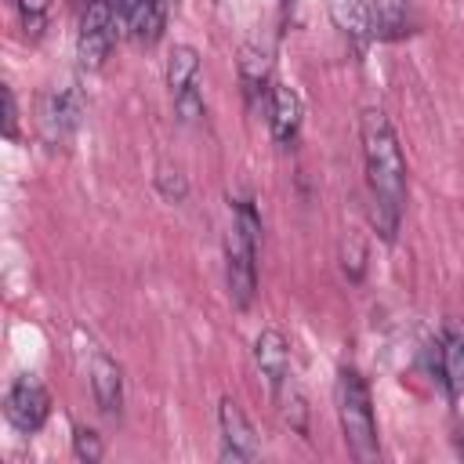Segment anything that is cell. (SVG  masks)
<instances>
[{"label":"cell","mask_w":464,"mask_h":464,"mask_svg":"<svg viewBox=\"0 0 464 464\" xmlns=\"http://www.w3.org/2000/svg\"><path fill=\"white\" fill-rule=\"evenodd\" d=\"M359 141L366 163V185L373 199V225L384 239L395 236L402 203H406V160L392 120L381 109H362L359 116Z\"/></svg>","instance_id":"1"},{"label":"cell","mask_w":464,"mask_h":464,"mask_svg":"<svg viewBox=\"0 0 464 464\" xmlns=\"http://www.w3.org/2000/svg\"><path fill=\"white\" fill-rule=\"evenodd\" d=\"M337 417H341V435L348 453L359 464H370L381 457V442H377V420H373V399L370 388L362 381L359 370L344 366L337 373Z\"/></svg>","instance_id":"2"},{"label":"cell","mask_w":464,"mask_h":464,"mask_svg":"<svg viewBox=\"0 0 464 464\" xmlns=\"http://www.w3.org/2000/svg\"><path fill=\"white\" fill-rule=\"evenodd\" d=\"M225 283H228L232 304L250 308L257 294V236H250L236 221L225 232Z\"/></svg>","instance_id":"3"},{"label":"cell","mask_w":464,"mask_h":464,"mask_svg":"<svg viewBox=\"0 0 464 464\" xmlns=\"http://www.w3.org/2000/svg\"><path fill=\"white\" fill-rule=\"evenodd\" d=\"M116 14L109 7V0H87L83 18H80V36H76V58L83 69H102L112 40H116Z\"/></svg>","instance_id":"4"},{"label":"cell","mask_w":464,"mask_h":464,"mask_svg":"<svg viewBox=\"0 0 464 464\" xmlns=\"http://www.w3.org/2000/svg\"><path fill=\"white\" fill-rule=\"evenodd\" d=\"M4 413H7V420H11L22 435L40 431L44 420L51 417V395H47L44 381L33 377V373L14 377L11 388H7V395H4Z\"/></svg>","instance_id":"5"},{"label":"cell","mask_w":464,"mask_h":464,"mask_svg":"<svg viewBox=\"0 0 464 464\" xmlns=\"http://www.w3.org/2000/svg\"><path fill=\"white\" fill-rule=\"evenodd\" d=\"M80 116H83V94L76 83H62L54 91L44 94V105H40V130L51 145H65L72 138V130L80 127Z\"/></svg>","instance_id":"6"},{"label":"cell","mask_w":464,"mask_h":464,"mask_svg":"<svg viewBox=\"0 0 464 464\" xmlns=\"http://www.w3.org/2000/svg\"><path fill=\"white\" fill-rule=\"evenodd\" d=\"M218 424H221V453L228 460H257L261 457L254 424L246 420V413H243V406L236 399H221Z\"/></svg>","instance_id":"7"},{"label":"cell","mask_w":464,"mask_h":464,"mask_svg":"<svg viewBox=\"0 0 464 464\" xmlns=\"http://www.w3.org/2000/svg\"><path fill=\"white\" fill-rule=\"evenodd\" d=\"M254 366L261 370L265 384L276 392L290 381V341L279 334V330H261L254 337Z\"/></svg>","instance_id":"8"},{"label":"cell","mask_w":464,"mask_h":464,"mask_svg":"<svg viewBox=\"0 0 464 464\" xmlns=\"http://www.w3.org/2000/svg\"><path fill=\"white\" fill-rule=\"evenodd\" d=\"M370 33L377 40H402L417 33V11L410 0H370Z\"/></svg>","instance_id":"9"},{"label":"cell","mask_w":464,"mask_h":464,"mask_svg":"<svg viewBox=\"0 0 464 464\" xmlns=\"http://www.w3.org/2000/svg\"><path fill=\"white\" fill-rule=\"evenodd\" d=\"M301 98H297V91H290V87H272V98H268V127H272V138L283 145V149H290L294 141H297V134H301Z\"/></svg>","instance_id":"10"},{"label":"cell","mask_w":464,"mask_h":464,"mask_svg":"<svg viewBox=\"0 0 464 464\" xmlns=\"http://www.w3.org/2000/svg\"><path fill=\"white\" fill-rule=\"evenodd\" d=\"M239 80H243L246 105L250 109H268V98H272V69H268L265 51L246 47L239 54Z\"/></svg>","instance_id":"11"},{"label":"cell","mask_w":464,"mask_h":464,"mask_svg":"<svg viewBox=\"0 0 464 464\" xmlns=\"http://www.w3.org/2000/svg\"><path fill=\"white\" fill-rule=\"evenodd\" d=\"M91 392H94V402H98L102 413H109V417L120 413V406H123V377H120V366L102 352L91 362Z\"/></svg>","instance_id":"12"},{"label":"cell","mask_w":464,"mask_h":464,"mask_svg":"<svg viewBox=\"0 0 464 464\" xmlns=\"http://www.w3.org/2000/svg\"><path fill=\"white\" fill-rule=\"evenodd\" d=\"M439 373L450 395L464 392V330L460 326H446L439 341Z\"/></svg>","instance_id":"13"},{"label":"cell","mask_w":464,"mask_h":464,"mask_svg":"<svg viewBox=\"0 0 464 464\" xmlns=\"http://www.w3.org/2000/svg\"><path fill=\"white\" fill-rule=\"evenodd\" d=\"M167 87L174 98H185V94H196L199 87V54L196 47L188 44H178L167 58Z\"/></svg>","instance_id":"14"},{"label":"cell","mask_w":464,"mask_h":464,"mask_svg":"<svg viewBox=\"0 0 464 464\" xmlns=\"http://www.w3.org/2000/svg\"><path fill=\"white\" fill-rule=\"evenodd\" d=\"M276 395V402H279V413H283V420L294 428V431H308V410H304V395L294 388V381H286L283 388H276L272 392Z\"/></svg>","instance_id":"15"},{"label":"cell","mask_w":464,"mask_h":464,"mask_svg":"<svg viewBox=\"0 0 464 464\" xmlns=\"http://www.w3.org/2000/svg\"><path fill=\"white\" fill-rule=\"evenodd\" d=\"M334 11H337V22L344 25V33H352L359 40L373 36L370 33V0H337Z\"/></svg>","instance_id":"16"},{"label":"cell","mask_w":464,"mask_h":464,"mask_svg":"<svg viewBox=\"0 0 464 464\" xmlns=\"http://www.w3.org/2000/svg\"><path fill=\"white\" fill-rule=\"evenodd\" d=\"M163 14H167V0H145V4L138 7L134 22H130L134 36H138V40H156L160 29H163Z\"/></svg>","instance_id":"17"},{"label":"cell","mask_w":464,"mask_h":464,"mask_svg":"<svg viewBox=\"0 0 464 464\" xmlns=\"http://www.w3.org/2000/svg\"><path fill=\"white\" fill-rule=\"evenodd\" d=\"M47 11H51V0H18V14H22V25H25L29 36H40L44 33Z\"/></svg>","instance_id":"18"},{"label":"cell","mask_w":464,"mask_h":464,"mask_svg":"<svg viewBox=\"0 0 464 464\" xmlns=\"http://www.w3.org/2000/svg\"><path fill=\"white\" fill-rule=\"evenodd\" d=\"M72 450H76V457H80V460H87V464L102 460V439H98V431L80 424V428L72 431Z\"/></svg>","instance_id":"19"},{"label":"cell","mask_w":464,"mask_h":464,"mask_svg":"<svg viewBox=\"0 0 464 464\" xmlns=\"http://www.w3.org/2000/svg\"><path fill=\"white\" fill-rule=\"evenodd\" d=\"M4 134L14 138L18 134V105H14V91L4 87Z\"/></svg>","instance_id":"20"},{"label":"cell","mask_w":464,"mask_h":464,"mask_svg":"<svg viewBox=\"0 0 464 464\" xmlns=\"http://www.w3.org/2000/svg\"><path fill=\"white\" fill-rule=\"evenodd\" d=\"M145 0H109V7H112V14H116V22H123V25H130L134 22V14H138V7H141Z\"/></svg>","instance_id":"21"}]
</instances>
